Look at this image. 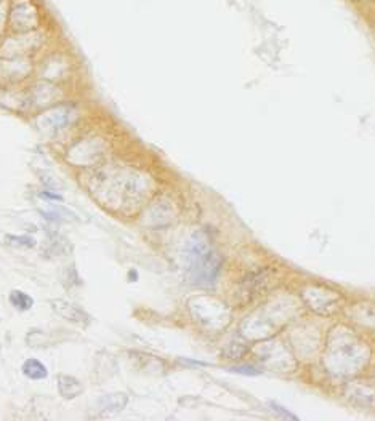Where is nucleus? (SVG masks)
I'll use <instances>...</instances> for the list:
<instances>
[{"label": "nucleus", "mask_w": 375, "mask_h": 421, "mask_svg": "<svg viewBox=\"0 0 375 421\" xmlns=\"http://www.w3.org/2000/svg\"><path fill=\"white\" fill-rule=\"evenodd\" d=\"M40 197L47 199V200H63V196H59V194H55V191H43L40 192Z\"/></svg>", "instance_id": "12"}, {"label": "nucleus", "mask_w": 375, "mask_h": 421, "mask_svg": "<svg viewBox=\"0 0 375 421\" xmlns=\"http://www.w3.org/2000/svg\"><path fill=\"white\" fill-rule=\"evenodd\" d=\"M56 384H58V392L66 399H74L83 392V384L74 377L59 375Z\"/></svg>", "instance_id": "8"}, {"label": "nucleus", "mask_w": 375, "mask_h": 421, "mask_svg": "<svg viewBox=\"0 0 375 421\" xmlns=\"http://www.w3.org/2000/svg\"><path fill=\"white\" fill-rule=\"evenodd\" d=\"M106 154V143L100 138L80 139L68 151V160L72 165L79 167H93L103 160Z\"/></svg>", "instance_id": "3"}, {"label": "nucleus", "mask_w": 375, "mask_h": 421, "mask_svg": "<svg viewBox=\"0 0 375 421\" xmlns=\"http://www.w3.org/2000/svg\"><path fill=\"white\" fill-rule=\"evenodd\" d=\"M8 301L19 312H26V311L32 309V306H34L32 296L28 295L26 292H23V290H11L10 295H8Z\"/></svg>", "instance_id": "10"}, {"label": "nucleus", "mask_w": 375, "mask_h": 421, "mask_svg": "<svg viewBox=\"0 0 375 421\" xmlns=\"http://www.w3.org/2000/svg\"><path fill=\"white\" fill-rule=\"evenodd\" d=\"M58 96H59V91L52 83H37L29 95V103L34 106L52 104Z\"/></svg>", "instance_id": "7"}, {"label": "nucleus", "mask_w": 375, "mask_h": 421, "mask_svg": "<svg viewBox=\"0 0 375 421\" xmlns=\"http://www.w3.org/2000/svg\"><path fill=\"white\" fill-rule=\"evenodd\" d=\"M77 117V111L74 106H56L53 109L43 112L37 124L40 127V130L48 131V133H58V131L66 130Z\"/></svg>", "instance_id": "4"}, {"label": "nucleus", "mask_w": 375, "mask_h": 421, "mask_svg": "<svg viewBox=\"0 0 375 421\" xmlns=\"http://www.w3.org/2000/svg\"><path fill=\"white\" fill-rule=\"evenodd\" d=\"M89 189L103 207L122 210L144 194V179L135 172L103 167L90 176Z\"/></svg>", "instance_id": "1"}, {"label": "nucleus", "mask_w": 375, "mask_h": 421, "mask_svg": "<svg viewBox=\"0 0 375 421\" xmlns=\"http://www.w3.org/2000/svg\"><path fill=\"white\" fill-rule=\"evenodd\" d=\"M21 371L24 377H28L29 380H34V381H40L48 377V368L39 359H34V357L24 360V364L21 365Z\"/></svg>", "instance_id": "9"}, {"label": "nucleus", "mask_w": 375, "mask_h": 421, "mask_svg": "<svg viewBox=\"0 0 375 421\" xmlns=\"http://www.w3.org/2000/svg\"><path fill=\"white\" fill-rule=\"evenodd\" d=\"M5 242L7 245L11 247H19V248H32L35 245V240L29 236H5Z\"/></svg>", "instance_id": "11"}, {"label": "nucleus", "mask_w": 375, "mask_h": 421, "mask_svg": "<svg viewBox=\"0 0 375 421\" xmlns=\"http://www.w3.org/2000/svg\"><path fill=\"white\" fill-rule=\"evenodd\" d=\"M128 404V395L124 392H114V394H107L103 395L98 401L95 402V410L106 415V413H113V412H120L122 408Z\"/></svg>", "instance_id": "6"}, {"label": "nucleus", "mask_w": 375, "mask_h": 421, "mask_svg": "<svg viewBox=\"0 0 375 421\" xmlns=\"http://www.w3.org/2000/svg\"><path fill=\"white\" fill-rule=\"evenodd\" d=\"M222 256L212 248L210 240L204 234H196L188 242L186 272L191 284L210 287L218 279L222 269Z\"/></svg>", "instance_id": "2"}, {"label": "nucleus", "mask_w": 375, "mask_h": 421, "mask_svg": "<svg viewBox=\"0 0 375 421\" xmlns=\"http://www.w3.org/2000/svg\"><path fill=\"white\" fill-rule=\"evenodd\" d=\"M53 311L58 316H61L64 319H68L69 322L74 323H82V325H87L90 322V317L85 311H83L80 306L68 301V299H52L50 301Z\"/></svg>", "instance_id": "5"}]
</instances>
